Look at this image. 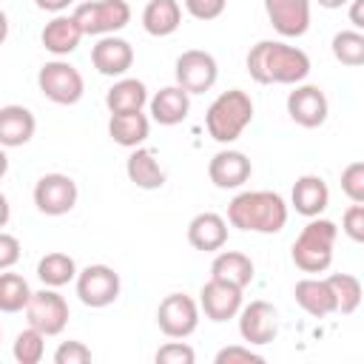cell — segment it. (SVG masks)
Here are the masks:
<instances>
[{"mask_svg": "<svg viewBox=\"0 0 364 364\" xmlns=\"http://www.w3.org/2000/svg\"><path fill=\"white\" fill-rule=\"evenodd\" d=\"M247 74L262 85H299L310 74V57L279 40H259L247 51Z\"/></svg>", "mask_w": 364, "mask_h": 364, "instance_id": "obj_1", "label": "cell"}, {"mask_svg": "<svg viewBox=\"0 0 364 364\" xmlns=\"http://www.w3.org/2000/svg\"><path fill=\"white\" fill-rule=\"evenodd\" d=\"M228 222L250 233H279L287 225V205L273 191H245L228 205Z\"/></svg>", "mask_w": 364, "mask_h": 364, "instance_id": "obj_2", "label": "cell"}, {"mask_svg": "<svg viewBox=\"0 0 364 364\" xmlns=\"http://www.w3.org/2000/svg\"><path fill=\"white\" fill-rule=\"evenodd\" d=\"M253 119V100L242 88L222 91L205 111V128L216 142H233Z\"/></svg>", "mask_w": 364, "mask_h": 364, "instance_id": "obj_3", "label": "cell"}, {"mask_svg": "<svg viewBox=\"0 0 364 364\" xmlns=\"http://www.w3.org/2000/svg\"><path fill=\"white\" fill-rule=\"evenodd\" d=\"M336 236H338V228L330 222V219H318L313 216L301 233L296 236L293 242V262L299 270L304 273H324L330 264H333V245H336Z\"/></svg>", "mask_w": 364, "mask_h": 364, "instance_id": "obj_4", "label": "cell"}, {"mask_svg": "<svg viewBox=\"0 0 364 364\" xmlns=\"http://www.w3.org/2000/svg\"><path fill=\"white\" fill-rule=\"evenodd\" d=\"M71 17L82 34H114L131 23V6L128 0H91L80 3Z\"/></svg>", "mask_w": 364, "mask_h": 364, "instance_id": "obj_5", "label": "cell"}, {"mask_svg": "<svg viewBox=\"0 0 364 364\" xmlns=\"http://www.w3.org/2000/svg\"><path fill=\"white\" fill-rule=\"evenodd\" d=\"M37 85L57 105H74V102L82 100V91H85L82 74L71 63H65V60L46 63L40 68V74H37Z\"/></svg>", "mask_w": 364, "mask_h": 364, "instance_id": "obj_6", "label": "cell"}, {"mask_svg": "<svg viewBox=\"0 0 364 364\" xmlns=\"http://www.w3.org/2000/svg\"><path fill=\"white\" fill-rule=\"evenodd\" d=\"M26 318L28 327L40 330L43 336H60L68 324V301L57 293V287H43L28 296Z\"/></svg>", "mask_w": 364, "mask_h": 364, "instance_id": "obj_7", "label": "cell"}, {"mask_svg": "<svg viewBox=\"0 0 364 364\" xmlns=\"http://www.w3.org/2000/svg\"><path fill=\"white\" fill-rule=\"evenodd\" d=\"M173 74H176V85L185 88L188 94H205L213 88V82L219 77V65H216L213 54H208L202 48H188L176 57Z\"/></svg>", "mask_w": 364, "mask_h": 364, "instance_id": "obj_8", "label": "cell"}, {"mask_svg": "<svg viewBox=\"0 0 364 364\" xmlns=\"http://www.w3.org/2000/svg\"><path fill=\"white\" fill-rule=\"evenodd\" d=\"M77 296L85 307H108L119 296V273L108 264H88L77 270Z\"/></svg>", "mask_w": 364, "mask_h": 364, "instance_id": "obj_9", "label": "cell"}, {"mask_svg": "<svg viewBox=\"0 0 364 364\" xmlns=\"http://www.w3.org/2000/svg\"><path fill=\"white\" fill-rule=\"evenodd\" d=\"M77 182L68 173H46L34 185V205L46 216H65L77 205Z\"/></svg>", "mask_w": 364, "mask_h": 364, "instance_id": "obj_10", "label": "cell"}, {"mask_svg": "<svg viewBox=\"0 0 364 364\" xmlns=\"http://www.w3.org/2000/svg\"><path fill=\"white\" fill-rule=\"evenodd\" d=\"M156 324L168 338H188L199 327V304L185 293H171L156 307Z\"/></svg>", "mask_w": 364, "mask_h": 364, "instance_id": "obj_11", "label": "cell"}, {"mask_svg": "<svg viewBox=\"0 0 364 364\" xmlns=\"http://www.w3.org/2000/svg\"><path fill=\"white\" fill-rule=\"evenodd\" d=\"M239 336L247 341V344H253V347H262V344H270L273 338H276V333H279V313H276V307L270 304V301H264V299H256V301H250V304H245V307H239Z\"/></svg>", "mask_w": 364, "mask_h": 364, "instance_id": "obj_12", "label": "cell"}, {"mask_svg": "<svg viewBox=\"0 0 364 364\" xmlns=\"http://www.w3.org/2000/svg\"><path fill=\"white\" fill-rule=\"evenodd\" d=\"M242 307V287L222 282V279H208L199 290V310L210 321H228L239 313Z\"/></svg>", "mask_w": 364, "mask_h": 364, "instance_id": "obj_13", "label": "cell"}, {"mask_svg": "<svg viewBox=\"0 0 364 364\" xmlns=\"http://www.w3.org/2000/svg\"><path fill=\"white\" fill-rule=\"evenodd\" d=\"M327 97L318 85H296L287 94V114L301 128H318L327 119Z\"/></svg>", "mask_w": 364, "mask_h": 364, "instance_id": "obj_14", "label": "cell"}, {"mask_svg": "<svg viewBox=\"0 0 364 364\" xmlns=\"http://www.w3.org/2000/svg\"><path fill=\"white\" fill-rule=\"evenodd\" d=\"M264 11L282 37H301L310 28V0H264Z\"/></svg>", "mask_w": 364, "mask_h": 364, "instance_id": "obj_15", "label": "cell"}, {"mask_svg": "<svg viewBox=\"0 0 364 364\" xmlns=\"http://www.w3.org/2000/svg\"><path fill=\"white\" fill-rule=\"evenodd\" d=\"M91 63L100 74L105 77H122L131 65H134V48L128 40L114 37V34H102L100 43L91 48Z\"/></svg>", "mask_w": 364, "mask_h": 364, "instance_id": "obj_16", "label": "cell"}, {"mask_svg": "<svg viewBox=\"0 0 364 364\" xmlns=\"http://www.w3.org/2000/svg\"><path fill=\"white\" fill-rule=\"evenodd\" d=\"M250 173H253L250 159H247L242 151H233V148L213 154L210 162H208V176H210V182H213L216 188H222V191L245 185V182L250 179Z\"/></svg>", "mask_w": 364, "mask_h": 364, "instance_id": "obj_17", "label": "cell"}, {"mask_svg": "<svg viewBox=\"0 0 364 364\" xmlns=\"http://www.w3.org/2000/svg\"><path fill=\"white\" fill-rule=\"evenodd\" d=\"M290 202H293L296 213H301V216H307V219L321 216L324 208H327V202H330V188H327V182H324L321 176L304 173V176L296 179L293 193H290Z\"/></svg>", "mask_w": 364, "mask_h": 364, "instance_id": "obj_18", "label": "cell"}, {"mask_svg": "<svg viewBox=\"0 0 364 364\" xmlns=\"http://www.w3.org/2000/svg\"><path fill=\"white\" fill-rule=\"evenodd\" d=\"M188 242H191V247L205 250V253L222 250L228 242V222L213 210L196 213L188 225Z\"/></svg>", "mask_w": 364, "mask_h": 364, "instance_id": "obj_19", "label": "cell"}, {"mask_svg": "<svg viewBox=\"0 0 364 364\" xmlns=\"http://www.w3.org/2000/svg\"><path fill=\"white\" fill-rule=\"evenodd\" d=\"M37 131V119L26 105H3L0 108V145L20 148Z\"/></svg>", "mask_w": 364, "mask_h": 364, "instance_id": "obj_20", "label": "cell"}, {"mask_svg": "<svg viewBox=\"0 0 364 364\" xmlns=\"http://www.w3.org/2000/svg\"><path fill=\"white\" fill-rule=\"evenodd\" d=\"M82 37H85V34H82V28L77 26V20H74L71 14H57V17H54L51 23H46V28L40 31L43 48L51 51V54H57V57L71 54V51L80 46Z\"/></svg>", "mask_w": 364, "mask_h": 364, "instance_id": "obj_21", "label": "cell"}, {"mask_svg": "<svg viewBox=\"0 0 364 364\" xmlns=\"http://www.w3.org/2000/svg\"><path fill=\"white\" fill-rule=\"evenodd\" d=\"M148 102H151V117L159 125H179L191 111V94L179 85L159 88Z\"/></svg>", "mask_w": 364, "mask_h": 364, "instance_id": "obj_22", "label": "cell"}, {"mask_svg": "<svg viewBox=\"0 0 364 364\" xmlns=\"http://www.w3.org/2000/svg\"><path fill=\"white\" fill-rule=\"evenodd\" d=\"M293 296H296L299 307L304 313L316 316V318H324V316L336 313V296H333L327 279H313V276L299 279L296 287H293Z\"/></svg>", "mask_w": 364, "mask_h": 364, "instance_id": "obj_23", "label": "cell"}, {"mask_svg": "<svg viewBox=\"0 0 364 364\" xmlns=\"http://www.w3.org/2000/svg\"><path fill=\"white\" fill-rule=\"evenodd\" d=\"M125 173H128V179H131L136 188H142V191H156V188L165 185V171L159 168L154 151H148V148H142V145H136L134 154L128 156Z\"/></svg>", "mask_w": 364, "mask_h": 364, "instance_id": "obj_24", "label": "cell"}, {"mask_svg": "<svg viewBox=\"0 0 364 364\" xmlns=\"http://www.w3.org/2000/svg\"><path fill=\"white\" fill-rule=\"evenodd\" d=\"M148 102V88L142 80L136 77H122L117 80L108 94H105V105L111 114H131V111H142V105Z\"/></svg>", "mask_w": 364, "mask_h": 364, "instance_id": "obj_25", "label": "cell"}, {"mask_svg": "<svg viewBox=\"0 0 364 364\" xmlns=\"http://www.w3.org/2000/svg\"><path fill=\"white\" fill-rule=\"evenodd\" d=\"M151 122L142 111H131V114H111L108 119V136L122 145V148H136L148 139Z\"/></svg>", "mask_w": 364, "mask_h": 364, "instance_id": "obj_26", "label": "cell"}, {"mask_svg": "<svg viewBox=\"0 0 364 364\" xmlns=\"http://www.w3.org/2000/svg\"><path fill=\"white\" fill-rule=\"evenodd\" d=\"M210 279H222V282H230L245 290L253 282V262H250V256H245L239 250H222L210 262Z\"/></svg>", "mask_w": 364, "mask_h": 364, "instance_id": "obj_27", "label": "cell"}, {"mask_svg": "<svg viewBox=\"0 0 364 364\" xmlns=\"http://www.w3.org/2000/svg\"><path fill=\"white\" fill-rule=\"evenodd\" d=\"M182 23V9L176 0H148L142 9V26L151 37H168L179 28Z\"/></svg>", "mask_w": 364, "mask_h": 364, "instance_id": "obj_28", "label": "cell"}, {"mask_svg": "<svg viewBox=\"0 0 364 364\" xmlns=\"http://www.w3.org/2000/svg\"><path fill=\"white\" fill-rule=\"evenodd\" d=\"M37 276L46 287H63V284L77 279V262L68 253H60V250L46 253L37 262Z\"/></svg>", "mask_w": 364, "mask_h": 364, "instance_id": "obj_29", "label": "cell"}, {"mask_svg": "<svg viewBox=\"0 0 364 364\" xmlns=\"http://www.w3.org/2000/svg\"><path fill=\"white\" fill-rule=\"evenodd\" d=\"M327 284L336 296V313H355L358 304H361V282L350 273H330L327 276Z\"/></svg>", "mask_w": 364, "mask_h": 364, "instance_id": "obj_30", "label": "cell"}, {"mask_svg": "<svg viewBox=\"0 0 364 364\" xmlns=\"http://www.w3.org/2000/svg\"><path fill=\"white\" fill-rule=\"evenodd\" d=\"M28 296H31V287L20 273H0V310L3 313L26 310Z\"/></svg>", "mask_w": 364, "mask_h": 364, "instance_id": "obj_31", "label": "cell"}, {"mask_svg": "<svg viewBox=\"0 0 364 364\" xmlns=\"http://www.w3.org/2000/svg\"><path fill=\"white\" fill-rule=\"evenodd\" d=\"M333 57L341 63V65H361L364 63V34L358 28H347V31H338L333 37Z\"/></svg>", "mask_w": 364, "mask_h": 364, "instance_id": "obj_32", "label": "cell"}, {"mask_svg": "<svg viewBox=\"0 0 364 364\" xmlns=\"http://www.w3.org/2000/svg\"><path fill=\"white\" fill-rule=\"evenodd\" d=\"M11 353H14V358L20 364H40L43 353H46V336L40 330H34V327H26V330L17 333Z\"/></svg>", "mask_w": 364, "mask_h": 364, "instance_id": "obj_33", "label": "cell"}, {"mask_svg": "<svg viewBox=\"0 0 364 364\" xmlns=\"http://www.w3.org/2000/svg\"><path fill=\"white\" fill-rule=\"evenodd\" d=\"M341 191L350 202H364V162H350L341 171Z\"/></svg>", "mask_w": 364, "mask_h": 364, "instance_id": "obj_34", "label": "cell"}, {"mask_svg": "<svg viewBox=\"0 0 364 364\" xmlns=\"http://www.w3.org/2000/svg\"><path fill=\"white\" fill-rule=\"evenodd\" d=\"M156 364H193L196 361V353L193 347H188L185 341H168L156 350Z\"/></svg>", "mask_w": 364, "mask_h": 364, "instance_id": "obj_35", "label": "cell"}, {"mask_svg": "<svg viewBox=\"0 0 364 364\" xmlns=\"http://www.w3.org/2000/svg\"><path fill=\"white\" fill-rule=\"evenodd\" d=\"M216 364H262L264 355L253 353L250 347H242V344H230V347H222L213 358Z\"/></svg>", "mask_w": 364, "mask_h": 364, "instance_id": "obj_36", "label": "cell"}, {"mask_svg": "<svg viewBox=\"0 0 364 364\" xmlns=\"http://www.w3.org/2000/svg\"><path fill=\"white\" fill-rule=\"evenodd\" d=\"M91 361V350L82 341H63L54 350V364H88Z\"/></svg>", "mask_w": 364, "mask_h": 364, "instance_id": "obj_37", "label": "cell"}, {"mask_svg": "<svg viewBox=\"0 0 364 364\" xmlns=\"http://www.w3.org/2000/svg\"><path fill=\"white\" fill-rule=\"evenodd\" d=\"M341 222H344V233H347L353 242H364V202H353V205L344 210Z\"/></svg>", "mask_w": 364, "mask_h": 364, "instance_id": "obj_38", "label": "cell"}, {"mask_svg": "<svg viewBox=\"0 0 364 364\" xmlns=\"http://www.w3.org/2000/svg\"><path fill=\"white\" fill-rule=\"evenodd\" d=\"M228 0H185V9L196 20H216L225 11Z\"/></svg>", "mask_w": 364, "mask_h": 364, "instance_id": "obj_39", "label": "cell"}, {"mask_svg": "<svg viewBox=\"0 0 364 364\" xmlns=\"http://www.w3.org/2000/svg\"><path fill=\"white\" fill-rule=\"evenodd\" d=\"M17 259H20V242H17V236L0 230V270L14 267Z\"/></svg>", "mask_w": 364, "mask_h": 364, "instance_id": "obj_40", "label": "cell"}, {"mask_svg": "<svg viewBox=\"0 0 364 364\" xmlns=\"http://www.w3.org/2000/svg\"><path fill=\"white\" fill-rule=\"evenodd\" d=\"M350 23L355 28H364V0H350Z\"/></svg>", "mask_w": 364, "mask_h": 364, "instance_id": "obj_41", "label": "cell"}, {"mask_svg": "<svg viewBox=\"0 0 364 364\" xmlns=\"http://www.w3.org/2000/svg\"><path fill=\"white\" fill-rule=\"evenodd\" d=\"M37 3V9H43V11H54V14H60L63 9H68L74 0H34Z\"/></svg>", "mask_w": 364, "mask_h": 364, "instance_id": "obj_42", "label": "cell"}, {"mask_svg": "<svg viewBox=\"0 0 364 364\" xmlns=\"http://www.w3.org/2000/svg\"><path fill=\"white\" fill-rule=\"evenodd\" d=\"M9 219H11V205H9L6 193L0 191V228H6V225H9Z\"/></svg>", "mask_w": 364, "mask_h": 364, "instance_id": "obj_43", "label": "cell"}, {"mask_svg": "<svg viewBox=\"0 0 364 364\" xmlns=\"http://www.w3.org/2000/svg\"><path fill=\"white\" fill-rule=\"evenodd\" d=\"M6 37H9V17H6V11L0 9V46L6 43Z\"/></svg>", "mask_w": 364, "mask_h": 364, "instance_id": "obj_44", "label": "cell"}, {"mask_svg": "<svg viewBox=\"0 0 364 364\" xmlns=\"http://www.w3.org/2000/svg\"><path fill=\"white\" fill-rule=\"evenodd\" d=\"M6 171H9V156H6V148L0 145V179L6 176Z\"/></svg>", "mask_w": 364, "mask_h": 364, "instance_id": "obj_45", "label": "cell"}, {"mask_svg": "<svg viewBox=\"0 0 364 364\" xmlns=\"http://www.w3.org/2000/svg\"><path fill=\"white\" fill-rule=\"evenodd\" d=\"M350 0H318V6H324V9H341V6H347Z\"/></svg>", "mask_w": 364, "mask_h": 364, "instance_id": "obj_46", "label": "cell"}, {"mask_svg": "<svg viewBox=\"0 0 364 364\" xmlns=\"http://www.w3.org/2000/svg\"><path fill=\"white\" fill-rule=\"evenodd\" d=\"M0 336H3V330H0Z\"/></svg>", "mask_w": 364, "mask_h": 364, "instance_id": "obj_47", "label": "cell"}]
</instances>
